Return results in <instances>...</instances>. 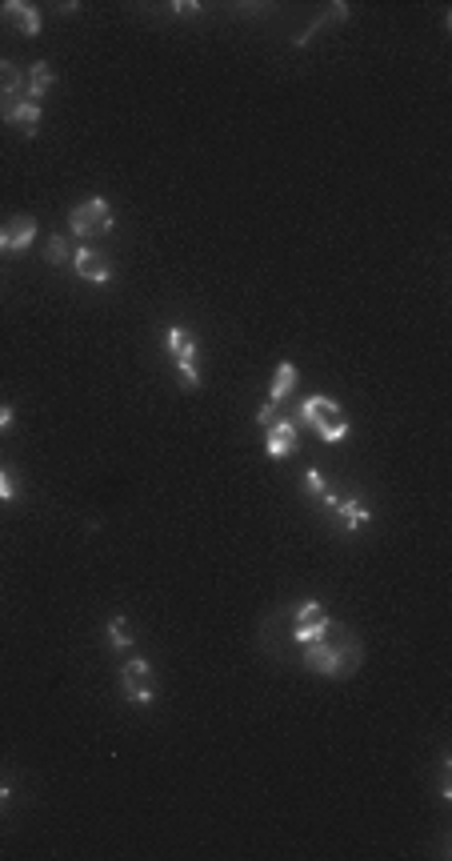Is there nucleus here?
Segmentation results:
<instances>
[{"label": "nucleus", "instance_id": "4", "mask_svg": "<svg viewBox=\"0 0 452 861\" xmlns=\"http://www.w3.org/2000/svg\"><path fill=\"white\" fill-rule=\"evenodd\" d=\"M169 349L177 353V369H180V385L196 389L201 385V369H196V337L185 329V325H172L169 329Z\"/></svg>", "mask_w": 452, "mask_h": 861}, {"label": "nucleus", "instance_id": "15", "mask_svg": "<svg viewBox=\"0 0 452 861\" xmlns=\"http://www.w3.org/2000/svg\"><path fill=\"white\" fill-rule=\"evenodd\" d=\"M108 637H113V645L129 649V645L137 641V629H132V621H129V617H113V621H108Z\"/></svg>", "mask_w": 452, "mask_h": 861}, {"label": "nucleus", "instance_id": "21", "mask_svg": "<svg viewBox=\"0 0 452 861\" xmlns=\"http://www.w3.org/2000/svg\"><path fill=\"white\" fill-rule=\"evenodd\" d=\"M9 425H12V405L0 401V429H9Z\"/></svg>", "mask_w": 452, "mask_h": 861}, {"label": "nucleus", "instance_id": "1", "mask_svg": "<svg viewBox=\"0 0 452 861\" xmlns=\"http://www.w3.org/2000/svg\"><path fill=\"white\" fill-rule=\"evenodd\" d=\"M332 633V629H329ZM329 633L316 637V641H305V665L313 673H324V677H345L353 669H361V645L353 637H340V641H329Z\"/></svg>", "mask_w": 452, "mask_h": 861}, {"label": "nucleus", "instance_id": "18", "mask_svg": "<svg viewBox=\"0 0 452 861\" xmlns=\"http://www.w3.org/2000/svg\"><path fill=\"white\" fill-rule=\"evenodd\" d=\"M0 501H17V481L9 469H0Z\"/></svg>", "mask_w": 452, "mask_h": 861}, {"label": "nucleus", "instance_id": "6", "mask_svg": "<svg viewBox=\"0 0 452 861\" xmlns=\"http://www.w3.org/2000/svg\"><path fill=\"white\" fill-rule=\"evenodd\" d=\"M0 20H4L9 28H17V33H25V36H36L44 25L41 12H36L33 4H25V0H4V4H0Z\"/></svg>", "mask_w": 452, "mask_h": 861}, {"label": "nucleus", "instance_id": "8", "mask_svg": "<svg viewBox=\"0 0 452 861\" xmlns=\"http://www.w3.org/2000/svg\"><path fill=\"white\" fill-rule=\"evenodd\" d=\"M300 449V437H297V421L281 417L276 425H268V457H289V453Z\"/></svg>", "mask_w": 452, "mask_h": 861}, {"label": "nucleus", "instance_id": "12", "mask_svg": "<svg viewBox=\"0 0 452 861\" xmlns=\"http://www.w3.org/2000/svg\"><path fill=\"white\" fill-rule=\"evenodd\" d=\"M297 389V365L292 361H281L276 365V377H273V389H268V401L273 405H284V397Z\"/></svg>", "mask_w": 452, "mask_h": 861}, {"label": "nucleus", "instance_id": "22", "mask_svg": "<svg viewBox=\"0 0 452 861\" xmlns=\"http://www.w3.org/2000/svg\"><path fill=\"white\" fill-rule=\"evenodd\" d=\"M9 793H12V789L4 785V781H0V809H4V805H9Z\"/></svg>", "mask_w": 452, "mask_h": 861}, {"label": "nucleus", "instance_id": "16", "mask_svg": "<svg viewBox=\"0 0 452 861\" xmlns=\"http://www.w3.org/2000/svg\"><path fill=\"white\" fill-rule=\"evenodd\" d=\"M321 621H329V613H324V605H321V601H308V605H300V613H297V625H321Z\"/></svg>", "mask_w": 452, "mask_h": 861}, {"label": "nucleus", "instance_id": "20", "mask_svg": "<svg viewBox=\"0 0 452 861\" xmlns=\"http://www.w3.org/2000/svg\"><path fill=\"white\" fill-rule=\"evenodd\" d=\"M177 12H185V17H193V12H196V17H201V4H193V0H180Z\"/></svg>", "mask_w": 452, "mask_h": 861}, {"label": "nucleus", "instance_id": "13", "mask_svg": "<svg viewBox=\"0 0 452 861\" xmlns=\"http://www.w3.org/2000/svg\"><path fill=\"white\" fill-rule=\"evenodd\" d=\"M0 97H25V73L12 60H0Z\"/></svg>", "mask_w": 452, "mask_h": 861}, {"label": "nucleus", "instance_id": "10", "mask_svg": "<svg viewBox=\"0 0 452 861\" xmlns=\"http://www.w3.org/2000/svg\"><path fill=\"white\" fill-rule=\"evenodd\" d=\"M4 121H9V125H17L20 133H28V137H33V133L41 129V105L25 97V101H17V105H12L9 113H4Z\"/></svg>", "mask_w": 452, "mask_h": 861}, {"label": "nucleus", "instance_id": "11", "mask_svg": "<svg viewBox=\"0 0 452 861\" xmlns=\"http://www.w3.org/2000/svg\"><path fill=\"white\" fill-rule=\"evenodd\" d=\"M52 81H57V73H52V65H49V60H36V65L28 68V81H25V97H28V101H36V105H41V97H44V93L52 89Z\"/></svg>", "mask_w": 452, "mask_h": 861}, {"label": "nucleus", "instance_id": "9", "mask_svg": "<svg viewBox=\"0 0 452 861\" xmlns=\"http://www.w3.org/2000/svg\"><path fill=\"white\" fill-rule=\"evenodd\" d=\"M73 269L84 277V281H92V285H105L108 277H113V269H108V261L100 257L97 249H81V253H76V257H73Z\"/></svg>", "mask_w": 452, "mask_h": 861}, {"label": "nucleus", "instance_id": "19", "mask_svg": "<svg viewBox=\"0 0 452 861\" xmlns=\"http://www.w3.org/2000/svg\"><path fill=\"white\" fill-rule=\"evenodd\" d=\"M305 485H308V493H316V497H324V493H329V485H324V477L316 473V469L305 477Z\"/></svg>", "mask_w": 452, "mask_h": 861}, {"label": "nucleus", "instance_id": "5", "mask_svg": "<svg viewBox=\"0 0 452 861\" xmlns=\"http://www.w3.org/2000/svg\"><path fill=\"white\" fill-rule=\"evenodd\" d=\"M121 685H124V697H129L132 705H148V701H153V693H156L153 665H148L145 657L124 661V669H121Z\"/></svg>", "mask_w": 452, "mask_h": 861}, {"label": "nucleus", "instance_id": "17", "mask_svg": "<svg viewBox=\"0 0 452 861\" xmlns=\"http://www.w3.org/2000/svg\"><path fill=\"white\" fill-rule=\"evenodd\" d=\"M44 257H49V265H65V261H68V241H65V237H49Z\"/></svg>", "mask_w": 452, "mask_h": 861}, {"label": "nucleus", "instance_id": "7", "mask_svg": "<svg viewBox=\"0 0 452 861\" xmlns=\"http://www.w3.org/2000/svg\"><path fill=\"white\" fill-rule=\"evenodd\" d=\"M33 241H36V221L33 217H12V221L0 225V249L25 253Z\"/></svg>", "mask_w": 452, "mask_h": 861}, {"label": "nucleus", "instance_id": "3", "mask_svg": "<svg viewBox=\"0 0 452 861\" xmlns=\"http://www.w3.org/2000/svg\"><path fill=\"white\" fill-rule=\"evenodd\" d=\"M73 233L81 237V241H97V237H108L113 233V209H108L105 197H89L84 205H76L73 209Z\"/></svg>", "mask_w": 452, "mask_h": 861}, {"label": "nucleus", "instance_id": "2", "mask_svg": "<svg viewBox=\"0 0 452 861\" xmlns=\"http://www.w3.org/2000/svg\"><path fill=\"white\" fill-rule=\"evenodd\" d=\"M300 417L308 421V425L316 429V437L329 445H340L348 437V417L345 409H340L337 401H329V397H308L305 405H300Z\"/></svg>", "mask_w": 452, "mask_h": 861}, {"label": "nucleus", "instance_id": "14", "mask_svg": "<svg viewBox=\"0 0 452 861\" xmlns=\"http://www.w3.org/2000/svg\"><path fill=\"white\" fill-rule=\"evenodd\" d=\"M337 513H340V521H345V529H348V533H356L361 525H369V521H372V513L361 505V501H337Z\"/></svg>", "mask_w": 452, "mask_h": 861}]
</instances>
